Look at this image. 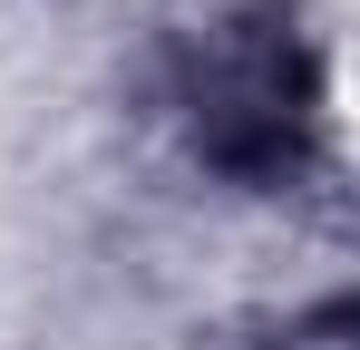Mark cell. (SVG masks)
<instances>
[{
  "label": "cell",
  "mask_w": 360,
  "mask_h": 350,
  "mask_svg": "<svg viewBox=\"0 0 360 350\" xmlns=\"http://www.w3.org/2000/svg\"><path fill=\"white\" fill-rule=\"evenodd\" d=\"M185 108H195L205 166L243 175V185H292L321 146V58L302 39V20L283 0L214 20L185 78Z\"/></svg>",
  "instance_id": "cell-1"
},
{
  "label": "cell",
  "mask_w": 360,
  "mask_h": 350,
  "mask_svg": "<svg viewBox=\"0 0 360 350\" xmlns=\"http://www.w3.org/2000/svg\"><path fill=\"white\" fill-rule=\"evenodd\" d=\"M283 350H360V341H351V311L331 302V311H311V321H292V331H283Z\"/></svg>",
  "instance_id": "cell-2"
}]
</instances>
